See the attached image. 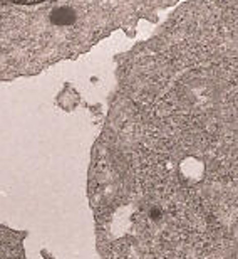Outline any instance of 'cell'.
Wrapping results in <instances>:
<instances>
[{
    "mask_svg": "<svg viewBox=\"0 0 238 259\" xmlns=\"http://www.w3.org/2000/svg\"><path fill=\"white\" fill-rule=\"evenodd\" d=\"M57 2V0H0V77L12 74L19 69L10 49V17L22 10L39 7V5Z\"/></svg>",
    "mask_w": 238,
    "mask_h": 259,
    "instance_id": "obj_1",
    "label": "cell"
}]
</instances>
